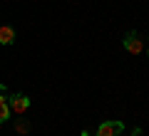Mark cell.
Wrapping results in <instances>:
<instances>
[{
  "instance_id": "6da1fadb",
  "label": "cell",
  "mask_w": 149,
  "mask_h": 136,
  "mask_svg": "<svg viewBox=\"0 0 149 136\" xmlns=\"http://www.w3.org/2000/svg\"><path fill=\"white\" fill-rule=\"evenodd\" d=\"M122 45H124V50H127L129 55H139L144 50V40L142 37H139V32H127V35H124V40H122Z\"/></svg>"
},
{
  "instance_id": "7a4b0ae2",
  "label": "cell",
  "mask_w": 149,
  "mask_h": 136,
  "mask_svg": "<svg viewBox=\"0 0 149 136\" xmlns=\"http://www.w3.org/2000/svg\"><path fill=\"white\" fill-rule=\"evenodd\" d=\"M8 106H10L13 114L22 116L27 109H30V99H27L25 94H10V97H8Z\"/></svg>"
},
{
  "instance_id": "3957f363",
  "label": "cell",
  "mask_w": 149,
  "mask_h": 136,
  "mask_svg": "<svg viewBox=\"0 0 149 136\" xmlns=\"http://www.w3.org/2000/svg\"><path fill=\"white\" fill-rule=\"evenodd\" d=\"M122 131H124L122 121H104L97 126V136H119Z\"/></svg>"
},
{
  "instance_id": "277c9868",
  "label": "cell",
  "mask_w": 149,
  "mask_h": 136,
  "mask_svg": "<svg viewBox=\"0 0 149 136\" xmlns=\"http://www.w3.org/2000/svg\"><path fill=\"white\" fill-rule=\"evenodd\" d=\"M15 42V30L10 25H0V45H13Z\"/></svg>"
},
{
  "instance_id": "5b68a950",
  "label": "cell",
  "mask_w": 149,
  "mask_h": 136,
  "mask_svg": "<svg viewBox=\"0 0 149 136\" xmlns=\"http://www.w3.org/2000/svg\"><path fill=\"white\" fill-rule=\"evenodd\" d=\"M10 106H8V101H0V124H5L8 119H10Z\"/></svg>"
},
{
  "instance_id": "8992f818",
  "label": "cell",
  "mask_w": 149,
  "mask_h": 136,
  "mask_svg": "<svg viewBox=\"0 0 149 136\" xmlns=\"http://www.w3.org/2000/svg\"><path fill=\"white\" fill-rule=\"evenodd\" d=\"M15 129H17V134H27V131H30V124L22 121V119H17L15 121Z\"/></svg>"
},
{
  "instance_id": "52a82bcc",
  "label": "cell",
  "mask_w": 149,
  "mask_h": 136,
  "mask_svg": "<svg viewBox=\"0 0 149 136\" xmlns=\"http://www.w3.org/2000/svg\"><path fill=\"white\" fill-rule=\"evenodd\" d=\"M0 101H8V94H5V87L0 84Z\"/></svg>"
},
{
  "instance_id": "ba28073f",
  "label": "cell",
  "mask_w": 149,
  "mask_h": 136,
  "mask_svg": "<svg viewBox=\"0 0 149 136\" xmlns=\"http://www.w3.org/2000/svg\"><path fill=\"white\" fill-rule=\"evenodd\" d=\"M147 57H149V52H147Z\"/></svg>"
}]
</instances>
